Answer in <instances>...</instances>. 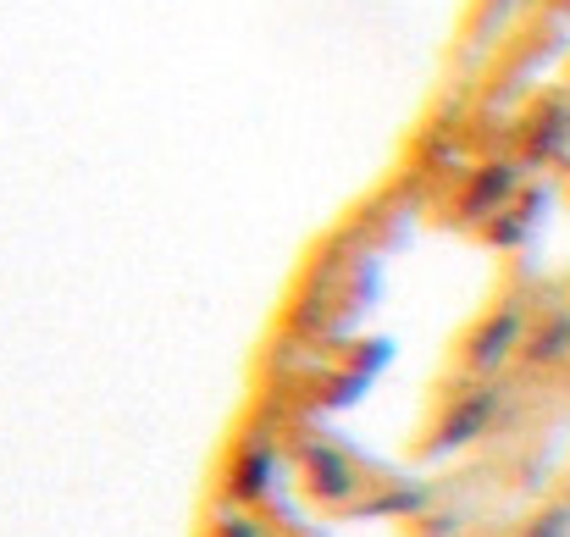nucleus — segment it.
I'll return each mask as SVG.
<instances>
[]
</instances>
